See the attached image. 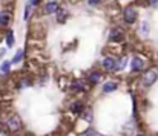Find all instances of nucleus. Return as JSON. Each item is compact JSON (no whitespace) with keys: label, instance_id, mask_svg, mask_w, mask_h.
I'll return each instance as SVG.
<instances>
[{"label":"nucleus","instance_id":"nucleus-1","mask_svg":"<svg viewBox=\"0 0 158 136\" xmlns=\"http://www.w3.org/2000/svg\"><path fill=\"white\" fill-rule=\"evenodd\" d=\"M5 127L11 132V133H15L22 129V119L19 115H9L6 119H5Z\"/></svg>","mask_w":158,"mask_h":136},{"label":"nucleus","instance_id":"nucleus-2","mask_svg":"<svg viewBox=\"0 0 158 136\" xmlns=\"http://www.w3.org/2000/svg\"><path fill=\"white\" fill-rule=\"evenodd\" d=\"M157 78H158V70L157 69H149L148 72H144L143 78H141V83L144 87H151L154 83H157Z\"/></svg>","mask_w":158,"mask_h":136},{"label":"nucleus","instance_id":"nucleus-3","mask_svg":"<svg viewBox=\"0 0 158 136\" xmlns=\"http://www.w3.org/2000/svg\"><path fill=\"white\" fill-rule=\"evenodd\" d=\"M137 18H138V12H137V9H135L134 6H127V8H124V11H123V20H124L127 25L135 23Z\"/></svg>","mask_w":158,"mask_h":136},{"label":"nucleus","instance_id":"nucleus-4","mask_svg":"<svg viewBox=\"0 0 158 136\" xmlns=\"http://www.w3.org/2000/svg\"><path fill=\"white\" fill-rule=\"evenodd\" d=\"M123 40H124V31L121 28H115V29L110 31L109 42H112V43H121Z\"/></svg>","mask_w":158,"mask_h":136},{"label":"nucleus","instance_id":"nucleus-5","mask_svg":"<svg viewBox=\"0 0 158 136\" xmlns=\"http://www.w3.org/2000/svg\"><path fill=\"white\" fill-rule=\"evenodd\" d=\"M143 69H144V61H143V58L134 57L132 61H131V70L135 72V74H138V72H141Z\"/></svg>","mask_w":158,"mask_h":136},{"label":"nucleus","instance_id":"nucleus-6","mask_svg":"<svg viewBox=\"0 0 158 136\" xmlns=\"http://www.w3.org/2000/svg\"><path fill=\"white\" fill-rule=\"evenodd\" d=\"M102 67L107 72H114L115 70V60L112 57H105L102 61Z\"/></svg>","mask_w":158,"mask_h":136},{"label":"nucleus","instance_id":"nucleus-7","mask_svg":"<svg viewBox=\"0 0 158 136\" xmlns=\"http://www.w3.org/2000/svg\"><path fill=\"white\" fill-rule=\"evenodd\" d=\"M12 20V14L9 11H0V26H9Z\"/></svg>","mask_w":158,"mask_h":136},{"label":"nucleus","instance_id":"nucleus-8","mask_svg":"<svg viewBox=\"0 0 158 136\" xmlns=\"http://www.w3.org/2000/svg\"><path fill=\"white\" fill-rule=\"evenodd\" d=\"M58 3L57 2H48V3H45V6H43V12L45 14H54V12H57L58 11Z\"/></svg>","mask_w":158,"mask_h":136},{"label":"nucleus","instance_id":"nucleus-9","mask_svg":"<svg viewBox=\"0 0 158 136\" xmlns=\"http://www.w3.org/2000/svg\"><path fill=\"white\" fill-rule=\"evenodd\" d=\"M68 11L64 9V8H58V11H57V22L58 23H64L66 22V18H68Z\"/></svg>","mask_w":158,"mask_h":136},{"label":"nucleus","instance_id":"nucleus-10","mask_svg":"<svg viewBox=\"0 0 158 136\" xmlns=\"http://www.w3.org/2000/svg\"><path fill=\"white\" fill-rule=\"evenodd\" d=\"M138 34H140L141 37H144V38L149 35V23H148V22H141V23H140Z\"/></svg>","mask_w":158,"mask_h":136},{"label":"nucleus","instance_id":"nucleus-11","mask_svg":"<svg viewBox=\"0 0 158 136\" xmlns=\"http://www.w3.org/2000/svg\"><path fill=\"white\" fill-rule=\"evenodd\" d=\"M117 87H118V84L115 81H107V83L103 84V92L105 93H110V92L117 90Z\"/></svg>","mask_w":158,"mask_h":136},{"label":"nucleus","instance_id":"nucleus-12","mask_svg":"<svg viewBox=\"0 0 158 136\" xmlns=\"http://www.w3.org/2000/svg\"><path fill=\"white\" fill-rule=\"evenodd\" d=\"M23 57H25V50H17V54L14 55V58L11 60V64H17V63H20L22 60H23Z\"/></svg>","mask_w":158,"mask_h":136},{"label":"nucleus","instance_id":"nucleus-13","mask_svg":"<svg viewBox=\"0 0 158 136\" xmlns=\"http://www.w3.org/2000/svg\"><path fill=\"white\" fill-rule=\"evenodd\" d=\"M102 74H98V72H92L91 74V77H89V81H91V84H98L100 81H102Z\"/></svg>","mask_w":158,"mask_h":136},{"label":"nucleus","instance_id":"nucleus-14","mask_svg":"<svg viewBox=\"0 0 158 136\" xmlns=\"http://www.w3.org/2000/svg\"><path fill=\"white\" fill-rule=\"evenodd\" d=\"M9 70H11V61H3V63L0 64V72H2L3 75H8Z\"/></svg>","mask_w":158,"mask_h":136},{"label":"nucleus","instance_id":"nucleus-15","mask_svg":"<svg viewBox=\"0 0 158 136\" xmlns=\"http://www.w3.org/2000/svg\"><path fill=\"white\" fill-rule=\"evenodd\" d=\"M14 42H15V40H14V32H12V31H8V32H6V46H8V47H12V46H14Z\"/></svg>","mask_w":158,"mask_h":136},{"label":"nucleus","instance_id":"nucleus-16","mask_svg":"<svg viewBox=\"0 0 158 136\" xmlns=\"http://www.w3.org/2000/svg\"><path fill=\"white\" fill-rule=\"evenodd\" d=\"M126 61H127V58L121 57V60H120L118 63H115V70H121V69L126 66Z\"/></svg>","mask_w":158,"mask_h":136},{"label":"nucleus","instance_id":"nucleus-17","mask_svg":"<svg viewBox=\"0 0 158 136\" xmlns=\"http://www.w3.org/2000/svg\"><path fill=\"white\" fill-rule=\"evenodd\" d=\"M71 109H72V112H83V110H85V109H83V104H81L80 101L74 102V104L71 106Z\"/></svg>","mask_w":158,"mask_h":136},{"label":"nucleus","instance_id":"nucleus-18","mask_svg":"<svg viewBox=\"0 0 158 136\" xmlns=\"http://www.w3.org/2000/svg\"><path fill=\"white\" fill-rule=\"evenodd\" d=\"M31 12H32V5H31V3H28V5L25 6V20H28V18H29Z\"/></svg>","mask_w":158,"mask_h":136},{"label":"nucleus","instance_id":"nucleus-19","mask_svg":"<svg viewBox=\"0 0 158 136\" xmlns=\"http://www.w3.org/2000/svg\"><path fill=\"white\" fill-rule=\"evenodd\" d=\"M81 116H83L88 122H91V121H92V112H91V110H86V112L83 110V112H81Z\"/></svg>","mask_w":158,"mask_h":136},{"label":"nucleus","instance_id":"nucleus-20","mask_svg":"<svg viewBox=\"0 0 158 136\" xmlns=\"http://www.w3.org/2000/svg\"><path fill=\"white\" fill-rule=\"evenodd\" d=\"M29 86H31V81H29L28 78H23V80H20V84H19V87L25 89V87H29Z\"/></svg>","mask_w":158,"mask_h":136},{"label":"nucleus","instance_id":"nucleus-21","mask_svg":"<svg viewBox=\"0 0 158 136\" xmlns=\"http://www.w3.org/2000/svg\"><path fill=\"white\" fill-rule=\"evenodd\" d=\"M80 136H100V135H98V132H97V130H94V129H89V130H86L83 135H80Z\"/></svg>","mask_w":158,"mask_h":136},{"label":"nucleus","instance_id":"nucleus-22","mask_svg":"<svg viewBox=\"0 0 158 136\" xmlns=\"http://www.w3.org/2000/svg\"><path fill=\"white\" fill-rule=\"evenodd\" d=\"M88 3H89L91 6H95V5H98V3H100V0H88Z\"/></svg>","mask_w":158,"mask_h":136},{"label":"nucleus","instance_id":"nucleus-23","mask_svg":"<svg viewBox=\"0 0 158 136\" xmlns=\"http://www.w3.org/2000/svg\"><path fill=\"white\" fill-rule=\"evenodd\" d=\"M29 3H31L32 6H39V3H40V0H31Z\"/></svg>","mask_w":158,"mask_h":136},{"label":"nucleus","instance_id":"nucleus-24","mask_svg":"<svg viewBox=\"0 0 158 136\" xmlns=\"http://www.w3.org/2000/svg\"><path fill=\"white\" fill-rule=\"evenodd\" d=\"M5 54H6V49H0V58H2Z\"/></svg>","mask_w":158,"mask_h":136},{"label":"nucleus","instance_id":"nucleus-25","mask_svg":"<svg viewBox=\"0 0 158 136\" xmlns=\"http://www.w3.org/2000/svg\"><path fill=\"white\" fill-rule=\"evenodd\" d=\"M140 136H144V135H140Z\"/></svg>","mask_w":158,"mask_h":136}]
</instances>
